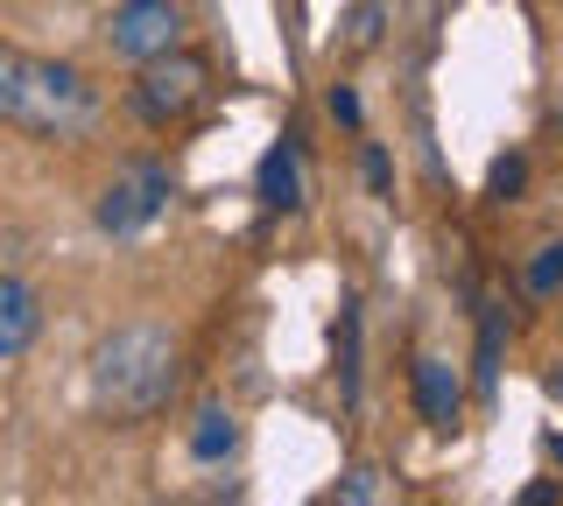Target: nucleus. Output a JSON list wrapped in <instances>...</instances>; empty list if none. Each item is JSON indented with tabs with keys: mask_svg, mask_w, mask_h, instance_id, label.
<instances>
[{
	"mask_svg": "<svg viewBox=\"0 0 563 506\" xmlns=\"http://www.w3.org/2000/svg\"><path fill=\"white\" fill-rule=\"evenodd\" d=\"M99 85L78 64L29 57V49L0 43V127H22L35 142H85L99 127Z\"/></svg>",
	"mask_w": 563,
	"mask_h": 506,
	"instance_id": "1",
	"label": "nucleus"
},
{
	"mask_svg": "<svg viewBox=\"0 0 563 506\" xmlns=\"http://www.w3.org/2000/svg\"><path fill=\"white\" fill-rule=\"evenodd\" d=\"M176 373H184V345L163 324H120L92 352V401L113 423H141L176 394Z\"/></svg>",
	"mask_w": 563,
	"mask_h": 506,
	"instance_id": "2",
	"label": "nucleus"
},
{
	"mask_svg": "<svg viewBox=\"0 0 563 506\" xmlns=\"http://www.w3.org/2000/svg\"><path fill=\"white\" fill-rule=\"evenodd\" d=\"M211 92V64L190 57V49H169V57H148L134 64V85H128V106L148 120V127H176L205 106Z\"/></svg>",
	"mask_w": 563,
	"mask_h": 506,
	"instance_id": "3",
	"label": "nucleus"
},
{
	"mask_svg": "<svg viewBox=\"0 0 563 506\" xmlns=\"http://www.w3.org/2000/svg\"><path fill=\"white\" fill-rule=\"evenodd\" d=\"M184 8L176 0H120L113 14H106V49H113L120 64H148V57H169V49H184Z\"/></svg>",
	"mask_w": 563,
	"mask_h": 506,
	"instance_id": "4",
	"label": "nucleus"
},
{
	"mask_svg": "<svg viewBox=\"0 0 563 506\" xmlns=\"http://www.w3.org/2000/svg\"><path fill=\"white\" fill-rule=\"evenodd\" d=\"M163 204H169V169H163V162H128L113 183L99 190L92 225H99L106 239H134L141 225L163 218Z\"/></svg>",
	"mask_w": 563,
	"mask_h": 506,
	"instance_id": "5",
	"label": "nucleus"
},
{
	"mask_svg": "<svg viewBox=\"0 0 563 506\" xmlns=\"http://www.w3.org/2000/svg\"><path fill=\"white\" fill-rule=\"evenodd\" d=\"M35 338H43V295L22 274H0V366L22 359Z\"/></svg>",
	"mask_w": 563,
	"mask_h": 506,
	"instance_id": "6",
	"label": "nucleus"
},
{
	"mask_svg": "<svg viewBox=\"0 0 563 506\" xmlns=\"http://www.w3.org/2000/svg\"><path fill=\"white\" fill-rule=\"evenodd\" d=\"M416 408L430 429H451L457 408H465V380H457L451 359H416Z\"/></svg>",
	"mask_w": 563,
	"mask_h": 506,
	"instance_id": "7",
	"label": "nucleus"
},
{
	"mask_svg": "<svg viewBox=\"0 0 563 506\" xmlns=\"http://www.w3.org/2000/svg\"><path fill=\"white\" fill-rule=\"evenodd\" d=\"M254 190H261V204H268V212H296V204H303V162H296V142H282V148L261 155Z\"/></svg>",
	"mask_w": 563,
	"mask_h": 506,
	"instance_id": "8",
	"label": "nucleus"
},
{
	"mask_svg": "<svg viewBox=\"0 0 563 506\" xmlns=\"http://www.w3.org/2000/svg\"><path fill=\"white\" fill-rule=\"evenodd\" d=\"M233 443H240L233 408H225V401H205L198 423H190V458H198V464H219V458H233Z\"/></svg>",
	"mask_w": 563,
	"mask_h": 506,
	"instance_id": "9",
	"label": "nucleus"
},
{
	"mask_svg": "<svg viewBox=\"0 0 563 506\" xmlns=\"http://www.w3.org/2000/svg\"><path fill=\"white\" fill-rule=\"evenodd\" d=\"M493 373H500V310L479 317V387H493Z\"/></svg>",
	"mask_w": 563,
	"mask_h": 506,
	"instance_id": "10",
	"label": "nucleus"
},
{
	"mask_svg": "<svg viewBox=\"0 0 563 506\" xmlns=\"http://www.w3.org/2000/svg\"><path fill=\"white\" fill-rule=\"evenodd\" d=\"M528 289H536V295H556L563 289V247H542L536 260H528Z\"/></svg>",
	"mask_w": 563,
	"mask_h": 506,
	"instance_id": "11",
	"label": "nucleus"
},
{
	"mask_svg": "<svg viewBox=\"0 0 563 506\" xmlns=\"http://www.w3.org/2000/svg\"><path fill=\"white\" fill-rule=\"evenodd\" d=\"M345 43H352V49H374V43H380V0H360V8H352Z\"/></svg>",
	"mask_w": 563,
	"mask_h": 506,
	"instance_id": "12",
	"label": "nucleus"
},
{
	"mask_svg": "<svg viewBox=\"0 0 563 506\" xmlns=\"http://www.w3.org/2000/svg\"><path fill=\"white\" fill-rule=\"evenodd\" d=\"M339 499H345V506H374V499H380V471H366V464L345 471V479H339Z\"/></svg>",
	"mask_w": 563,
	"mask_h": 506,
	"instance_id": "13",
	"label": "nucleus"
},
{
	"mask_svg": "<svg viewBox=\"0 0 563 506\" xmlns=\"http://www.w3.org/2000/svg\"><path fill=\"white\" fill-rule=\"evenodd\" d=\"M521 177H528V169H521V155L493 162V198H515V190H521Z\"/></svg>",
	"mask_w": 563,
	"mask_h": 506,
	"instance_id": "14",
	"label": "nucleus"
},
{
	"mask_svg": "<svg viewBox=\"0 0 563 506\" xmlns=\"http://www.w3.org/2000/svg\"><path fill=\"white\" fill-rule=\"evenodd\" d=\"M331 120H345V127H360V99H352V85H331Z\"/></svg>",
	"mask_w": 563,
	"mask_h": 506,
	"instance_id": "15",
	"label": "nucleus"
},
{
	"mask_svg": "<svg viewBox=\"0 0 563 506\" xmlns=\"http://www.w3.org/2000/svg\"><path fill=\"white\" fill-rule=\"evenodd\" d=\"M366 183H374L380 198H387V155H380V148H366Z\"/></svg>",
	"mask_w": 563,
	"mask_h": 506,
	"instance_id": "16",
	"label": "nucleus"
}]
</instances>
